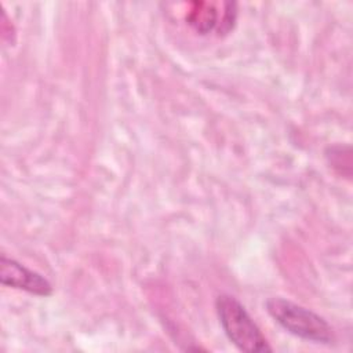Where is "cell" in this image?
Returning a JSON list of instances; mask_svg holds the SVG:
<instances>
[{
  "instance_id": "1",
  "label": "cell",
  "mask_w": 353,
  "mask_h": 353,
  "mask_svg": "<svg viewBox=\"0 0 353 353\" xmlns=\"http://www.w3.org/2000/svg\"><path fill=\"white\" fill-rule=\"evenodd\" d=\"M265 306L272 319L287 332L313 343L331 345L335 342L332 327L310 309L280 296L269 298Z\"/></svg>"
},
{
  "instance_id": "2",
  "label": "cell",
  "mask_w": 353,
  "mask_h": 353,
  "mask_svg": "<svg viewBox=\"0 0 353 353\" xmlns=\"http://www.w3.org/2000/svg\"><path fill=\"white\" fill-rule=\"evenodd\" d=\"M215 309L225 335L239 350L247 353L272 352L259 327L234 296L219 295L215 301Z\"/></svg>"
},
{
  "instance_id": "3",
  "label": "cell",
  "mask_w": 353,
  "mask_h": 353,
  "mask_svg": "<svg viewBox=\"0 0 353 353\" xmlns=\"http://www.w3.org/2000/svg\"><path fill=\"white\" fill-rule=\"evenodd\" d=\"M0 280L3 285L39 296H48L52 294V285L44 276L6 255H1L0 258Z\"/></svg>"
}]
</instances>
